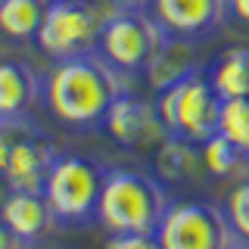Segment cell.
<instances>
[{"label": "cell", "mask_w": 249, "mask_h": 249, "mask_svg": "<svg viewBox=\"0 0 249 249\" xmlns=\"http://www.w3.org/2000/svg\"><path fill=\"white\" fill-rule=\"evenodd\" d=\"M106 168L97 159L81 153H59L44 184V196L50 202L56 221L88 224L97 218L100 193H103Z\"/></svg>", "instance_id": "cell-5"}, {"label": "cell", "mask_w": 249, "mask_h": 249, "mask_svg": "<svg viewBox=\"0 0 249 249\" xmlns=\"http://www.w3.org/2000/svg\"><path fill=\"white\" fill-rule=\"evenodd\" d=\"M41 97V78L25 62H0V119H19Z\"/></svg>", "instance_id": "cell-13"}, {"label": "cell", "mask_w": 249, "mask_h": 249, "mask_svg": "<svg viewBox=\"0 0 249 249\" xmlns=\"http://www.w3.org/2000/svg\"><path fill=\"white\" fill-rule=\"evenodd\" d=\"M165 37L168 31L159 25L153 10H122V6H115L109 13L103 31H100L97 53L124 75H137V72L143 75L146 62L165 44Z\"/></svg>", "instance_id": "cell-6"}, {"label": "cell", "mask_w": 249, "mask_h": 249, "mask_svg": "<svg viewBox=\"0 0 249 249\" xmlns=\"http://www.w3.org/2000/svg\"><path fill=\"white\" fill-rule=\"evenodd\" d=\"M59 150L53 146V140L44 134L41 128H31L19 137V143L13 146L10 159H6V168H3V181L10 190H35V193H44V184H47V175H50L53 162H56Z\"/></svg>", "instance_id": "cell-10"}, {"label": "cell", "mask_w": 249, "mask_h": 249, "mask_svg": "<svg viewBox=\"0 0 249 249\" xmlns=\"http://www.w3.org/2000/svg\"><path fill=\"white\" fill-rule=\"evenodd\" d=\"M199 69V56H196V41H187V37H165V44L156 50V56L146 62L143 78L146 84L159 93L178 84L181 78L193 75Z\"/></svg>", "instance_id": "cell-12"}, {"label": "cell", "mask_w": 249, "mask_h": 249, "mask_svg": "<svg viewBox=\"0 0 249 249\" xmlns=\"http://www.w3.org/2000/svg\"><path fill=\"white\" fill-rule=\"evenodd\" d=\"M171 206L159 175L140 168H106L97 221L109 233H156L165 209Z\"/></svg>", "instance_id": "cell-2"}, {"label": "cell", "mask_w": 249, "mask_h": 249, "mask_svg": "<svg viewBox=\"0 0 249 249\" xmlns=\"http://www.w3.org/2000/svg\"><path fill=\"white\" fill-rule=\"evenodd\" d=\"M28 128H31V122L25 115H19V119H0V175H3V168H6V159H10L13 146L19 143V137L25 134Z\"/></svg>", "instance_id": "cell-20"}, {"label": "cell", "mask_w": 249, "mask_h": 249, "mask_svg": "<svg viewBox=\"0 0 249 249\" xmlns=\"http://www.w3.org/2000/svg\"><path fill=\"white\" fill-rule=\"evenodd\" d=\"M218 134H224L243 156H249V97L221 100Z\"/></svg>", "instance_id": "cell-18"}, {"label": "cell", "mask_w": 249, "mask_h": 249, "mask_svg": "<svg viewBox=\"0 0 249 249\" xmlns=\"http://www.w3.org/2000/svg\"><path fill=\"white\" fill-rule=\"evenodd\" d=\"M202 146V168L212 178H240L249 171V156H243L224 134H212Z\"/></svg>", "instance_id": "cell-17"}, {"label": "cell", "mask_w": 249, "mask_h": 249, "mask_svg": "<svg viewBox=\"0 0 249 249\" xmlns=\"http://www.w3.org/2000/svg\"><path fill=\"white\" fill-rule=\"evenodd\" d=\"M228 249H249L246 243H240V240H237V243H233V246H228Z\"/></svg>", "instance_id": "cell-25"}, {"label": "cell", "mask_w": 249, "mask_h": 249, "mask_svg": "<svg viewBox=\"0 0 249 249\" xmlns=\"http://www.w3.org/2000/svg\"><path fill=\"white\" fill-rule=\"evenodd\" d=\"M103 131L124 150H156L168 137L156 100H143L134 90H124L112 103L103 119Z\"/></svg>", "instance_id": "cell-8"}, {"label": "cell", "mask_w": 249, "mask_h": 249, "mask_svg": "<svg viewBox=\"0 0 249 249\" xmlns=\"http://www.w3.org/2000/svg\"><path fill=\"white\" fill-rule=\"evenodd\" d=\"M231 19L249 28V0H231Z\"/></svg>", "instance_id": "cell-23"}, {"label": "cell", "mask_w": 249, "mask_h": 249, "mask_svg": "<svg viewBox=\"0 0 249 249\" xmlns=\"http://www.w3.org/2000/svg\"><path fill=\"white\" fill-rule=\"evenodd\" d=\"M109 3L122 6V10H150L153 0H109Z\"/></svg>", "instance_id": "cell-24"}, {"label": "cell", "mask_w": 249, "mask_h": 249, "mask_svg": "<svg viewBox=\"0 0 249 249\" xmlns=\"http://www.w3.org/2000/svg\"><path fill=\"white\" fill-rule=\"evenodd\" d=\"M212 88L221 100L249 97V47H228L206 69Z\"/></svg>", "instance_id": "cell-15"}, {"label": "cell", "mask_w": 249, "mask_h": 249, "mask_svg": "<svg viewBox=\"0 0 249 249\" xmlns=\"http://www.w3.org/2000/svg\"><path fill=\"white\" fill-rule=\"evenodd\" d=\"M0 215H3V221L10 224V231L25 246L44 240L47 231L56 221L47 196L44 193H35V190H10L6 199L0 202Z\"/></svg>", "instance_id": "cell-11"}, {"label": "cell", "mask_w": 249, "mask_h": 249, "mask_svg": "<svg viewBox=\"0 0 249 249\" xmlns=\"http://www.w3.org/2000/svg\"><path fill=\"white\" fill-rule=\"evenodd\" d=\"M159 249H228L237 243L228 212L206 199L171 202L156 228Z\"/></svg>", "instance_id": "cell-7"}, {"label": "cell", "mask_w": 249, "mask_h": 249, "mask_svg": "<svg viewBox=\"0 0 249 249\" xmlns=\"http://www.w3.org/2000/svg\"><path fill=\"white\" fill-rule=\"evenodd\" d=\"M0 249H25V243H22V240L10 231V224L3 221V215H0Z\"/></svg>", "instance_id": "cell-22"}, {"label": "cell", "mask_w": 249, "mask_h": 249, "mask_svg": "<svg viewBox=\"0 0 249 249\" xmlns=\"http://www.w3.org/2000/svg\"><path fill=\"white\" fill-rule=\"evenodd\" d=\"M156 109H159V119L171 137L206 143L212 134H218L221 97L202 69L156 93Z\"/></svg>", "instance_id": "cell-4"}, {"label": "cell", "mask_w": 249, "mask_h": 249, "mask_svg": "<svg viewBox=\"0 0 249 249\" xmlns=\"http://www.w3.org/2000/svg\"><path fill=\"white\" fill-rule=\"evenodd\" d=\"M103 249H159L156 233H112Z\"/></svg>", "instance_id": "cell-21"}, {"label": "cell", "mask_w": 249, "mask_h": 249, "mask_svg": "<svg viewBox=\"0 0 249 249\" xmlns=\"http://www.w3.org/2000/svg\"><path fill=\"white\" fill-rule=\"evenodd\" d=\"M153 168H156V175H159V181H171V184L193 181L199 171H206L202 168V146L193 143V140L168 134L156 146Z\"/></svg>", "instance_id": "cell-14"}, {"label": "cell", "mask_w": 249, "mask_h": 249, "mask_svg": "<svg viewBox=\"0 0 249 249\" xmlns=\"http://www.w3.org/2000/svg\"><path fill=\"white\" fill-rule=\"evenodd\" d=\"M128 88V75L119 72L100 53L59 59L44 81V100L56 122L88 131L103 128L106 112Z\"/></svg>", "instance_id": "cell-1"}, {"label": "cell", "mask_w": 249, "mask_h": 249, "mask_svg": "<svg viewBox=\"0 0 249 249\" xmlns=\"http://www.w3.org/2000/svg\"><path fill=\"white\" fill-rule=\"evenodd\" d=\"M224 212H228V221L233 228V237L249 246V175H243L231 187L228 202H224Z\"/></svg>", "instance_id": "cell-19"}, {"label": "cell", "mask_w": 249, "mask_h": 249, "mask_svg": "<svg viewBox=\"0 0 249 249\" xmlns=\"http://www.w3.org/2000/svg\"><path fill=\"white\" fill-rule=\"evenodd\" d=\"M150 10L171 37L202 41L231 19V0H153Z\"/></svg>", "instance_id": "cell-9"}, {"label": "cell", "mask_w": 249, "mask_h": 249, "mask_svg": "<svg viewBox=\"0 0 249 249\" xmlns=\"http://www.w3.org/2000/svg\"><path fill=\"white\" fill-rule=\"evenodd\" d=\"M115 10L100 0H47L44 22L37 28V50L50 59H72L84 53H97L100 31L109 13Z\"/></svg>", "instance_id": "cell-3"}, {"label": "cell", "mask_w": 249, "mask_h": 249, "mask_svg": "<svg viewBox=\"0 0 249 249\" xmlns=\"http://www.w3.org/2000/svg\"><path fill=\"white\" fill-rule=\"evenodd\" d=\"M47 0H0V35L10 41H35Z\"/></svg>", "instance_id": "cell-16"}]
</instances>
